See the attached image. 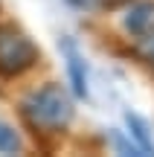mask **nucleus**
I'll return each mask as SVG.
<instances>
[{"label":"nucleus","mask_w":154,"mask_h":157,"mask_svg":"<svg viewBox=\"0 0 154 157\" xmlns=\"http://www.w3.org/2000/svg\"><path fill=\"white\" fill-rule=\"evenodd\" d=\"M125 125H128V131H131V137L137 140V148H140V151L154 154V137H151V131H148V122H145L143 117H137V113L128 111L125 113Z\"/></svg>","instance_id":"39448f33"},{"label":"nucleus","mask_w":154,"mask_h":157,"mask_svg":"<svg viewBox=\"0 0 154 157\" xmlns=\"http://www.w3.org/2000/svg\"><path fill=\"white\" fill-rule=\"evenodd\" d=\"M21 113L26 117V122L32 128H41V131H64L76 117V108H73V99L70 93L55 82H47L41 84L38 90L23 96L21 102Z\"/></svg>","instance_id":"f257e3e1"},{"label":"nucleus","mask_w":154,"mask_h":157,"mask_svg":"<svg viewBox=\"0 0 154 157\" xmlns=\"http://www.w3.org/2000/svg\"><path fill=\"white\" fill-rule=\"evenodd\" d=\"M61 52L67 58V73H70V82H73V93L79 99H87V67H85V58H81L79 47L70 38H64L61 41Z\"/></svg>","instance_id":"20e7f679"},{"label":"nucleus","mask_w":154,"mask_h":157,"mask_svg":"<svg viewBox=\"0 0 154 157\" xmlns=\"http://www.w3.org/2000/svg\"><path fill=\"white\" fill-rule=\"evenodd\" d=\"M137 44H140V50H143V56L154 64V32L143 35V38H137Z\"/></svg>","instance_id":"0eeeda50"},{"label":"nucleus","mask_w":154,"mask_h":157,"mask_svg":"<svg viewBox=\"0 0 154 157\" xmlns=\"http://www.w3.org/2000/svg\"><path fill=\"white\" fill-rule=\"evenodd\" d=\"M38 58L41 50L26 32H21L12 23L0 26V76H21L29 67H35Z\"/></svg>","instance_id":"f03ea898"},{"label":"nucleus","mask_w":154,"mask_h":157,"mask_svg":"<svg viewBox=\"0 0 154 157\" xmlns=\"http://www.w3.org/2000/svg\"><path fill=\"white\" fill-rule=\"evenodd\" d=\"M102 6H116V3H122V0H99Z\"/></svg>","instance_id":"6e6552de"},{"label":"nucleus","mask_w":154,"mask_h":157,"mask_svg":"<svg viewBox=\"0 0 154 157\" xmlns=\"http://www.w3.org/2000/svg\"><path fill=\"white\" fill-rule=\"evenodd\" d=\"M122 26L131 38H143L154 32V0H137L122 17Z\"/></svg>","instance_id":"7ed1b4c3"},{"label":"nucleus","mask_w":154,"mask_h":157,"mask_svg":"<svg viewBox=\"0 0 154 157\" xmlns=\"http://www.w3.org/2000/svg\"><path fill=\"white\" fill-rule=\"evenodd\" d=\"M67 3H70V6H85L87 0H67Z\"/></svg>","instance_id":"1a4fd4ad"},{"label":"nucleus","mask_w":154,"mask_h":157,"mask_svg":"<svg viewBox=\"0 0 154 157\" xmlns=\"http://www.w3.org/2000/svg\"><path fill=\"white\" fill-rule=\"evenodd\" d=\"M21 148H23L21 134H17L9 122H3V119H0V154H17Z\"/></svg>","instance_id":"423d86ee"}]
</instances>
